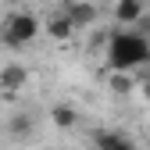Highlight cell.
<instances>
[{
    "label": "cell",
    "instance_id": "1",
    "mask_svg": "<svg viewBox=\"0 0 150 150\" xmlns=\"http://www.w3.org/2000/svg\"><path fill=\"white\" fill-rule=\"evenodd\" d=\"M150 61V40L136 29H118L107 40V64L111 71H136Z\"/></svg>",
    "mask_w": 150,
    "mask_h": 150
},
{
    "label": "cell",
    "instance_id": "2",
    "mask_svg": "<svg viewBox=\"0 0 150 150\" xmlns=\"http://www.w3.org/2000/svg\"><path fill=\"white\" fill-rule=\"evenodd\" d=\"M40 36V18L29 11H11L0 25V43L4 47H29Z\"/></svg>",
    "mask_w": 150,
    "mask_h": 150
},
{
    "label": "cell",
    "instance_id": "3",
    "mask_svg": "<svg viewBox=\"0 0 150 150\" xmlns=\"http://www.w3.org/2000/svg\"><path fill=\"white\" fill-rule=\"evenodd\" d=\"M64 14L71 18L75 29H89V25L100 18V7L93 4V0H71V4H64Z\"/></svg>",
    "mask_w": 150,
    "mask_h": 150
},
{
    "label": "cell",
    "instance_id": "4",
    "mask_svg": "<svg viewBox=\"0 0 150 150\" xmlns=\"http://www.w3.org/2000/svg\"><path fill=\"white\" fill-rule=\"evenodd\" d=\"M143 14H146L143 0H115V22L122 29H136Z\"/></svg>",
    "mask_w": 150,
    "mask_h": 150
},
{
    "label": "cell",
    "instance_id": "5",
    "mask_svg": "<svg viewBox=\"0 0 150 150\" xmlns=\"http://www.w3.org/2000/svg\"><path fill=\"white\" fill-rule=\"evenodd\" d=\"M93 146L97 150H136V143L122 132H115V129H97L93 132Z\"/></svg>",
    "mask_w": 150,
    "mask_h": 150
},
{
    "label": "cell",
    "instance_id": "6",
    "mask_svg": "<svg viewBox=\"0 0 150 150\" xmlns=\"http://www.w3.org/2000/svg\"><path fill=\"white\" fill-rule=\"evenodd\" d=\"M25 82H29V71L22 64H4V68H0V89H4V93H18Z\"/></svg>",
    "mask_w": 150,
    "mask_h": 150
},
{
    "label": "cell",
    "instance_id": "7",
    "mask_svg": "<svg viewBox=\"0 0 150 150\" xmlns=\"http://www.w3.org/2000/svg\"><path fill=\"white\" fill-rule=\"evenodd\" d=\"M75 32H79V29L71 25V18H68L64 11H57V14L47 18V36H50V40H71Z\"/></svg>",
    "mask_w": 150,
    "mask_h": 150
},
{
    "label": "cell",
    "instance_id": "8",
    "mask_svg": "<svg viewBox=\"0 0 150 150\" xmlns=\"http://www.w3.org/2000/svg\"><path fill=\"white\" fill-rule=\"evenodd\" d=\"M136 86H139V82H136V75H132V71H115V75H111V89H115L118 97H129Z\"/></svg>",
    "mask_w": 150,
    "mask_h": 150
},
{
    "label": "cell",
    "instance_id": "9",
    "mask_svg": "<svg viewBox=\"0 0 150 150\" xmlns=\"http://www.w3.org/2000/svg\"><path fill=\"white\" fill-rule=\"evenodd\" d=\"M50 118H54V125H57V129H75V122H79L75 107H68V104H57V107L50 111Z\"/></svg>",
    "mask_w": 150,
    "mask_h": 150
},
{
    "label": "cell",
    "instance_id": "10",
    "mask_svg": "<svg viewBox=\"0 0 150 150\" xmlns=\"http://www.w3.org/2000/svg\"><path fill=\"white\" fill-rule=\"evenodd\" d=\"M7 132H11L14 139H29V136H32V118H29V115H14V118L7 122Z\"/></svg>",
    "mask_w": 150,
    "mask_h": 150
},
{
    "label": "cell",
    "instance_id": "11",
    "mask_svg": "<svg viewBox=\"0 0 150 150\" xmlns=\"http://www.w3.org/2000/svg\"><path fill=\"white\" fill-rule=\"evenodd\" d=\"M139 97L150 104V75H143V79H139Z\"/></svg>",
    "mask_w": 150,
    "mask_h": 150
},
{
    "label": "cell",
    "instance_id": "12",
    "mask_svg": "<svg viewBox=\"0 0 150 150\" xmlns=\"http://www.w3.org/2000/svg\"><path fill=\"white\" fill-rule=\"evenodd\" d=\"M136 32H143L146 40H150V14H143V18H139V25H136Z\"/></svg>",
    "mask_w": 150,
    "mask_h": 150
}]
</instances>
